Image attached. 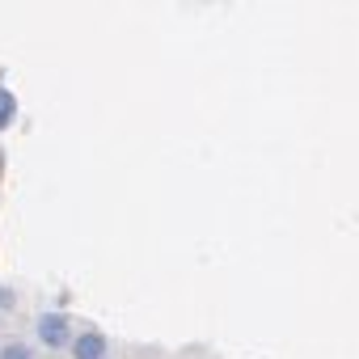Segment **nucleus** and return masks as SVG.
Returning <instances> with one entry per match:
<instances>
[{
    "label": "nucleus",
    "instance_id": "nucleus-3",
    "mask_svg": "<svg viewBox=\"0 0 359 359\" xmlns=\"http://www.w3.org/2000/svg\"><path fill=\"white\" fill-rule=\"evenodd\" d=\"M13 118H18V97L9 89H0V131H9Z\"/></svg>",
    "mask_w": 359,
    "mask_h": 359
},
{
    "label": "nucleus",
    "instance_id": "nucleus-1",
    "mask_svg": "<svg viewBox=\"0 0 359 359\" xmlns=\"http://www.w3.org/2000/svg\"><path fill=\"white\" fill-rule=\"evenodd\" d=\"M34 334H39V342L43 346H51V351H68L72 346V321H68V313H43L39 321H34Z\"/></svg>",
    "mask_w": 359,
    "mask_h": 359
},
{
    "label": "nucleus",
    "instance_id": "nucleus-4",
    "mask_svg": "<svg viewBox=\"0 0 359 359\" xmlns=\"http://www.w3.org/2000/svg\"><path fill=\"white\" fill-rule=\"evenodd\" d=\"M0 359H34V346H26V342H9V346H0Z\"/></svg>",
    "mask_w": 359,
    "mask_h": 359
},
{
    "label": "nucleus",
    "instance_id": "nucleus-2",
    "mask_svg": "<svg viewBox=\"0 0 359 359\" xmlns=\"http://www.w3.org/2000/svg\"><path fill=\"white\" fill-rule=\"evenodd\" d=\"M72 359H106V351H110V342H106V334L102 330H81L76 338H72Z\"/></svg>",
    "mask_w": 359,
    "mask_h": 359
}]
</instances>
